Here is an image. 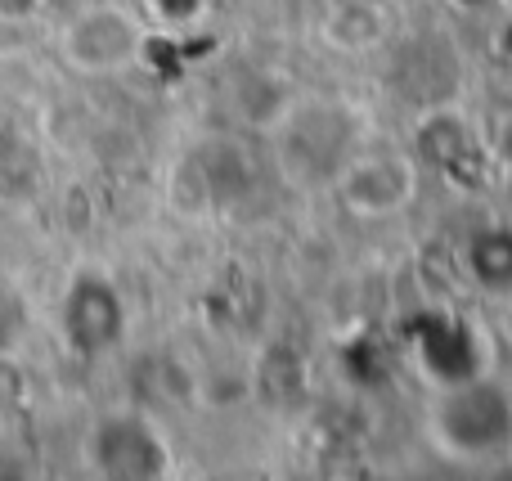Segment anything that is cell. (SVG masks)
Segmentation results:
<instances>
[{
	"instance_id": "obj_1",
	"label": "cell",
	"mask_w": 512,
	"mask_h": 481,
	"mask_svg": "<svg viewBox=\"0 0 512 481\" xmlns=\"http://www.w3.org/2000/svg\"><path fill=\"white\" fill-rule=\"evenodd\" d=\"M117 333H122V302L104 279H77L63 297V338L81 351V356H95V351L113 347Z\"/></svg>"
},
{
	"instance_id": "obj_2",
	"label": "cell",
	"mask_w": 512,
	"mask_h": 481,
	"mask_svg": "<svg viewBox=\"0 0 512 481\" xmlns=\"http://www.w3.org/2000/svg\"><path fill=\"white\" fill-rule=\"evenodd\" d=\"M90 459H95L99 473L149 477V473H162L167 450H162V441L149 432V423H140V419H108V423H99L95 437H90Z\"/></svg>"
}]
</instances>
